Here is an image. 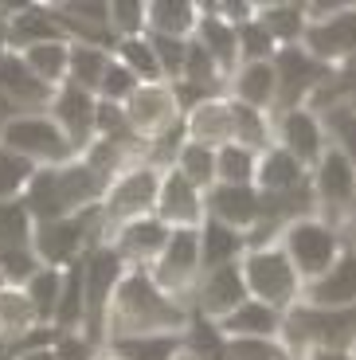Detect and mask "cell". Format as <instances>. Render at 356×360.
<instances>
[{
    "mask_svg": "<svg viewBox=\"0 0 356 360\" xmlns=\"http://www.w3.org/2000/svg\"><path fill=\"white\" fill-rule=\"evenodd\" d=\"M192 309L180 297L165 294L149 270H125L110 297L106 341L122 337H184Z\"/></svg>",
    "mask_w": 356,
    "mask_h": 360,
    "instance_id": "cell-1",
    "label": "cell"
},
{
    "mask_svg": "<svg viewBox=\"0 0 356 360\" xmlns=\"http://www.w3.org/2000/svg\"><path fill=\"white\" fill-rule=\"evenodd\" d=\"M110 180L102 176L90 161H71V165H55V169H39L32 176L24 192V204L27 212L39 219H67V216H79L87 207H98L102 204V192H106Z\"/></svg>",
    "mask_w": 356,
    "mask_h": 360,
    "instance_id": "cell-2",
    "label": "cell"
},
{
    "mask_svg": "<svg viewBox=\"0 0 356 360\" xmlns=\"http://www.w3.org/2000/svg\"><path fill=\"white\" fill-rule=\"evenodd\" d=\"M282 341L298 352H356V306L352 309H317L298 302L282 317Z\"/></svg>",
    "mask_w": 356,
    "mask_h": 360,
    "instance_id": "cell-3",
    "label": "cell"
},
{
    "mask_svg": "<svg viewBox=\"0 0 356 360\" xmlns=\"http://www.w3.org/2000/svg\"><path fill=\"white\" fill-rule=\"evenodd\" d=\"M160 176H165V169H157L153 161H134L110 180L106 192H102V204H98L102 224H106V239H110V231L134 224V219L157 216Z\"/></svg>",
    "mask_w": 356,
    "mask_h": 360,
    "instance_id": "cell-4",
    "label": "cell"
},
{
    "mask_svg": "<svg viewBox=\"0 0 356 360\" xmlns=\"http://www.w3.org/2000/svg\"><path fill=\"white\" fill-rule=\"evenodd\" d=\"M0 145H8L12 153H20L36 169H55V165H71L82 157L47 110H24V114H16L8 126L0 129Z\"/></svg>",
    "mask_w": 356,
    "mask_h": 360,
    "instance_id": "cell-5",
    "label": "cell"
},
{
    "mask_svg": "<svg viewBox=\"0 0 356 360\" xmlns=\"http://www.w3.org/2000/svg\"><path fill=\"white\" fill-rule=\"evenodd\" d=\"M243 282H247V294L255 302H267L274 306L278 314L294 309L302 302V286L305 282L298 278L294 262L286 259V251L278 243H262V247H250L243 255Z\"/></svg>",
    "mask_w": 356,
    "mask_h": 360,
    "instance_id": "cell-6",
    "label": "cell"
},
{
    "mask_svg": "<svg viewBox=\"0 0 356 360\" xmlns=\"http://www.w3.org/2000/svg\"><path fill=\"white\" fill-rule=\"evenodd\" d=\"M278 247L286 251V259L294 262L298 278L313 282L345 255L348 243H345V235H341V227L325 224L321 216H302V219H294V224L282 227Z\"/></svg>",
    "mask_w": 356,
    "mask_h": 360,
    "instance_id": "cell-7",
    "label": "cell"
},
{
    "mask_svg": "<svg viewBox=\"0 0 356 360\" xmlns=\"http://www.w3.org/2000/svg\"><path fill=\"white\" fill-rule=\"evenodd\" d=\"M305 36L302 47L321 59L325 67H341L348 59H356V4H329V0H317V4H305Z\"/></svg>",
    "mask_w": 356,
    "mask_h": 360,
    "instance_id": "cell-8",
    "label": "cell"
},
{
    "mask_svg": "<svg viewBox=\"0 0 356 360\" xmlns=\"http://www.w3.org/2000/svg\"><path fill=\"white\" fill-rule=\"evenodd\" d=\"M82 294H87V317H82V333L90 341L106 345V314H110V297H114L117 282L129 266L122 262V255L114 251L110 243H98L82 255Z\"/></svg>",
    "mask_w": 356,
    "mask_h": 360,
    "instance_id": "cell-9",
    "label": "cell"
},
{
    "mask_svg": "<svg viewBox=\"0 0 356 360\" xmlns=\"http://www.w3.org/2000/svg\"><path fill=\"white\" fill-rule=\"evenodd\" d=\"M333 71H337V67H325L321 59H313L302 44L278 47V55H274V82H278L274 114H286V110H298V106H310L321 90L329 86Z\"/></svg>",
    "mask_w": 356,
    "mask_h": 360,
    "instance_id": "cell-10",
    "label": "cell"
},
{
    "mask_svg": "<svg viewBox=\"0 0 356 360\" xmlns=\"http://www.w3.org/2000/svg\"><path fill=\"white\" fill-rule=\"evenodd\" d=\"M122 110H125V122H129L134 137L145 149L184 126V110H180V102H177L172 82H145V86H137V94L125 102Z\"/></svg>",
    "mask_w": 356,
    "mask_h": 360,
    "instance_id": "cell-11",
    "label": "cell"
},
{
    "mask_svg": "<svg viewBox=\"0 0 356 360\" xmlns=\"http://www.w3.org/2000/svg\"><path fill=\"white\" fill-rule=\"evenodd\" d=\"M149 274L165 294L180 297L188 306L200 274H204V266H200V227H180V231H172L165 251H160V259L149 266Z\"/></svg>",
    "mask_w": 356,
    "mask_h": 360,
    "instance_id": "cell-12",
    "label": "cell"
},
{
    "mask_svg": "<svg viewBox=\"0 0 356 360\" xmlns=\"http://www.w3.org/2000/svg\"><path fill=\"white\" fill-rule=\"evenodd\" d=\"M47 39H71L51 4H8L0 8V47L27 51Z\"/></svg>",
    "mask_w": 356,
    "mask_h": 360,
    "instance_id": "cell-13",
    "label": "cell"
},
{
    "mask_svg": "<svg viewBox=\"0 0 356 360\" xmlns=\"http://www.w3.org/2000/svg\"><path fill=\"white\" fill-rule=\"evenodd\" d=\"M274 145H282L298 165L313 172L321 157L329 153V134H325V122H321L317 110L298 106L286 110V114H274Z\"/></svg>",
    "mask_w": 356,
    "mask_h": 360,
    "instance_id": "cell-14",
    "label": "cell"
},
{
    "mask_svg": "<svg viewBox=\"0 0 356 360\" xmlns=\"http://www.w3.org/2000/svg\"><path fill=\"white\" fill-rule=\"evenodd\" d=\"M47 114L59 122V129L71 137V145L79 153H87L90 145L98 141V98H94L90 90L75 86V82H63V86L55 90Z\"/></svg>",
    "mask_w": 356,
    "mask_h": 360,
    "instance_id": "cell-15",
    "label": "cell"
},
{
    "mask_svg": "<svg viewBox=\"0 0 356 360\" xmlns=\"http://www.w3.org/2000/svg\"><path fill=\"white\" fill-rule=\"evenodd\" d=\"M310 188L317 196V216L325 219L329 212L345 216L348 207L356 204V165L348 161L341 149H333L317 161V169L310 172Z\"/></svg>",
    "mask_w": 356,
    "mask_h": 360,
    "instance_id": "cell-16",
    "label": "cell"
},
{
    "mask_svg": "<svg viewBox=\"0 0 356 360\" xmlns=\"http://www.w3.org/2000/svg\"><path fill=\"white\" fill-rule=\"evenodd\" d=\"M204 219L250 235L262 224V192L255 184H212L204 192Z\"/></svg>",
    "mask_w": 356,
    "mask_h": 360,
    "instance_id": "cell-17",
    "label": "cell"
},
{
    "mask_svg": "<svg viewBox=\"0 0 356 360\" xmlns=\"http://www.w3.org/2000/svg\"><path fill=\"white\" fill-rule=\"evenodd\" d=\"M247 282H243V266L235 262V266H220V270H208V274H200L196 290H192V314L196 317H208V321H223L227 314H235V309L247 302Z\"/></svg>",
    "mask_w": 356,
    "mask_h": 360,
    "instance_id": "cell-18",
    "label": "cell"
},
{
    "mask_svg": "<svg viewBox=\"0 0 356 360\" xmlns=\"http://www.w3.org/2000/svg\"><path fill=\"white\" fill-rule=\"evenodd\" d=\"M169 235H172V227H165L157 216H145V219H134V224L110 231L106 243L122 255V262L129 270H149L153 262L160 259V251H165V243H169Z\"/></svg>",
    "mask_w": 356,
    "mask_h": 360,
    "instance_id": "cell-19",
    "label": "cell"
},
{
    "mask_svg": "<svg viewBox=\"0 0 356 360\" xmlns=\"http://www.w3.org/2000/svg\"><path fill=\"white\" fill-rule=\"evenodd\" d=\"M157 219L172 231L180 227H200L204 224V192L177 169H165L160 176V196H157Z\"/></svg>",
    "mask_w": 356,
    "mask_h": 360,
    "instance_id": "cell-20",
    "label": "cell"
},
{
    "mask_svg": "<svg viewBox=\"0 0 356 360\" xmlns=\"http://www.w3.org/2000/svg\"><path fill=\"white\" fill-rule=\"evenodd\" d=\"M0 98H8L24 114V110H47L55 98V90L36 79V71L24 63L20 51L0 47Z\"/></svg>",
    "mask_w": 356,
    "mask_h": 360,
    "instance_id": "cell-21",
    "label": "cell"
},
{
    "mask_svg": "<svg viewBox=\"0 0 356 360\" xmlns=\"http://www.w3.org/2000/svg\"><path fill=\"white\" fill-rule=\"evenodd\" d=\"M302 302L317 309H352L356 306V247H345L321 278L302 286Z\"/></svg>",
    "mask_w": 356,
    "mask_h": 360,
    "instance_id": "cell-22",
    "label": "cell"
},
{
    "mask_svg": "<svg viewBox=\"0 0 356 360\" xmlns=\"http://www.w3.org/2000/svg\"><path fill=\"white\" fill-rule=\"evenodd\" d=\"M184 137L200 141L208 149H223L235 141V114H231V98H208L200 106L184 110Z\"/></svg>",
    "mask_w": 356,
    "mask_h": 360,
    "instance_id": "cell-23",
    "label": "cell"
},
{
    "mask_svg": "<svg viewBox=\"0 0 356 360\" xmlns=\"http://www.w3.org/2000/svg\"><path fill=\"white\" fill-rule=\"evenodd\" d=\"M192 39H196V44L215 59V67L231 79L235 67H239V27L227 24L212 4H200V24H196V36Z\"/></svg>",
    "mask_w": 356,
    "mask_h": 360,
    "instance_id": "cell-24",
    "label": "cell"
},
{
    "mask_svg": "<svg viewBox=\"0 0 356 360\" xmlns=\"http://www.w3.org/2000/svg\"><path fill=\"white\" fill-rule=\"evenodd\" d=\"M310 184V169L298 165L294 157L286 153L282 145H270L267 153H258V172H255V188L262 196H286Z\"/></svg>",
    "mask_w": 356,
    "mask_h": 360,
    "instance_id": "cell-25",
    "label": "cell"
},
{
    "mask_svg": "<svg viewBox=\"0 0 356 360\" xmlns=\"http://www.w3.org/2000/svg\"><path fill=\"white\" fill-rule=\"evenodd\" d=\"M282 317L274 306H267V302H255V297H247L235 314H227L220 325V333L227 337V341H250V337H282Z\"/></svg>",
    "mask_w": 356,
    "mask_h": 360,
    "instance_id": "cell-26",
    "label": "cell"
},
{
    "mask_svg": "<svg viewBox=\"0 0 356 360\" xmlns=\"http://www.w3.org/2000/svg\"><path fill=\"white\" fill-rule=\"evenodd\" d=\"M274 94H278L274 59H270V63H239L235 75L227 79V98L243 102V106H255V110L274 114Z\"/></svg>",
    "mask_w": 356,
    "mask_h": 360,
    "instance_id": "cell-27",
    "label": "cell"
},
{
    "mask_svg": "<svg viewBox=\"0 0 356 360\" xmlns=\"http://www.w3.org/2000/svg\"><path fill=\"white\" fill-rule=\"evenodd\" d=\"M196 24H200L196 0H153V4H145V36L192 39Z\"/></svg>",
    "mask_w": 356,
    "mask_h": 360,
    "instance_id": "cell-28",
    "label": "cell"
},
{
    "mask_svg": "<svg viewBox=\"0 0 356 360\" xmlns=\"http://www.w3.org/2000/svg\"><path fill=\"white\" fill-rule=\"evenodd\" d=\"M247 251H250V243L243 231L223 227L215 219L200 224V266H204V274L208 270H220V266H235V262H243Z\"/></svg>",
    "mask_w": 356,
    "mask_h": 360,
    "instance_id": "cell-29",
    "label": "cell"
},
{
    "mask_svg": "<svg viewBox=\"0 0 356 360\" xmlns=\"http://www.w3.org/2000/svg\"><path fill=\"white\" fill-rule=\"evenodd\" d=\"M39 329V317L32 309V302L24 297L20 286L0 290V352L16 349L24 337H32Z\"/></svg>",
    "mask_w": 356,
    "mask_h": 360,
    "instance_id": "cell-30",
    "label": "cell"
},
{
    "mask_svg": "<svg viewBox=\"0 0 356 360\" xmlns=\"http://www.w3.org/2000/svg\"><path fill=\"white\" fill-rule=\"evenodd\" d=\"M110 63H114V47L71 39V71H67V82L90 90V94L98 98V86H102V79H106Z\"/></svg>",
    "mask_w": 356,
    "mask_h": 360,
    "instance_id": "cell-31",
    "label": "cell"
},
{
    "mask_svg": "<svg viewBox=\"0 0 356 360\" xmlns=\"http://www.w3.org/2000/svg\"><path fill=\"white\" fill-rule=\"evenodd\" d=\"M255 20L267 27L270 39H274L278 47L302 44L305 24H310V16H305V4H294V0H286V4H255Z\"/></svg>",
    "mask_w": 356,
    "mask_h": 360,
    "instance_id": "cell-32",
    "label": "cell"
},
{
    "mask_svg": "<svg viewBox=\"0 0 356 360\" xmlns=\"http://www.w3.org/2000/svg\"><path fill=\"white\" fill-rule=\"evenodd\" d=\"M20 55L36 71V79L47 82L51 90H59L67 82V71H71V39H47V44H36Z\"/></svg>",
    "mask_w": 356,
    "mask_h": 360,
    "instance_id": "cell-33",
    "label": "cell"
},
{
    "mask_svg": "<svg viewBox=\"0 0 356 360\" xmlns=\"http://www.w3.org/2000/svg\"><path fill=\"white\" fill-rule=\"evenodd\" d=\"M63 282H67V270H55V266H39L32 278L24 282V297L32 302L39 325H51L55 329V314H59V297H63Z\"/></svg>",
    "mask_w": 356,
    "mask_h": 360,
    "instance_id": "cell-34",
    "label": "cell"
},
{
    "mask_svg": "<svg viewBox=\"0 0 356 360\" xmlns=\"http://www.w3.org/2000/svg\"><path fill=\"white\" fill-rule=\"evenodd\" d=\"M180 349L184 337H122L102 345V352L114 360H177Z\"/></svg>",
    "mask_w": 356,
    "mask_h": 360,
    "instance_id": "cell-35",
    "label": "cell"
},
{
    "mask_svg": "<svg viewBox=\"0 0 356 360\" xmlns=\"http://www.w3.org/2000/svg\"><path fill=\"white\" fill-rule=\"evenodd\" d=\"M36 231V216L27 212L24 196L20 200H0V255L8 251H27Z\"/></svg>",
    "mask_w": 356,
    "mask_h": 360,
    "instance_id": "cell-36",
    "label": "cell"
},
{
    "mask_svg": "<svg viewBox=\"0 0 356 360\" xmlns=\"http://www.w3.org/2000/svg\"><path fill=\"white\" fill-rule=\"evenodd\" d=\"M231 114H235V141L255 149V153H267L274 145V114L255 106H243V102L231 98Z\"/></svg>",
    "mask_w": 356,
    "mask_h": 360,
    "instance_id": "cell-37",
    "label": "cell"
},
{
    "mask_svg": "<svg viewBox=\"0 0 356 360\" xmlns=\"http://www.w3.org/2000/svg\"><path fill=\"white\" fill-rule=\"evenodd\" d=\"M114 59L129 75H134L141 86H145V82H165V71H160V59H157V51H153L149 36H137V39H122V44H114Z\"/></svg>",
    "mask_w": 356,
    "mask_h": 360,
    "instance_id": "cell-38",
    "label": "cell"
},
{
    "mask_svg": "<svg viewBox=\"0 0 356 360\" xmlns=\"http://www.w3.org/2000/svg\"><path fill=\"white\" fill-rule=\"evenodd\" d=\"M169 169H177L180 176H188L200 192H208L215 184V149H208V145L188 141L184 137V145L177 149V157H172Z\"/></svg>",
    "mask_w": 356,
    "mask_h": 360,
    "instance_id": "cell-39",
    "label": "cell"
},
{
    "mask_svg": "<svg viewBox=\"0 0 356 360\" xmlns=\"http://www.w3.org/2000/svg\"><path fill=\"white\" fill-rule=\"evenodd\" d=\"M258 172V153L247 145L231 141L215 149V184H255Z\"/></svg>",
    "mask_w": 356,
    "mask_h": 360,
    "instance_id": "cell-40",
    "label": "cell"
},
{
    "mask_svg": "<svg viewBox=\"0 0 356 360\" xmlns=\"http://www.w3.org/2000/svg\"><path fill=\"white\" fill-rule=\"evenodd\" d=\"M321 122H325V134H329V145L341 149L348 161L356 165V106L341 102V106L321 110Z\"/></svg>",
    "mask_w": 356,
    "mask_h": 360,
    "instance_id": "cell-41",
    "label": "cell"
},
{
    "mask_svg": "<svg viewBox=\"0 0 356 360\" xmlns=\"http://www.w3.org/2000/svg\"><path fill=\"white\" fill-rule=\"evenodd\" d=\"M36 165L24 161L20 153H12L8 145H0V200H20L36 176Z\"/></svg>",
    "mask_w": 356,
    "mask_h": 360,
    "instance_id": "cell-42",
    "label": "cell"
},
{
    "mask_svg": "<svg viewBox=\"0 0 356 360\" xmlns=\"http://www.w3.org/2000/svg\"><path fill=\"white\" fill-rule=\"evenodd\" d=\"M274 55H278V44L258 20L239 24V63H270Z\"/></svg>",
    "mask_w": 356,
    "mask_h": 360,
    "instance_id": "cell-43",
    "label": "cell"
},
{
    "mask_svg": "<svg viewBox=\"0 0 356 360\" xmlns=\"http://www.w3.org/2000/svg\"><path fill=\"white\" fill-rule=\"evenodd\" d=\"M110 36H114V44L145 36V4L141 0H114L110 4Z\"/></svg>",
    "mask_w": 356,
    "mask_h": 360,
    "instance_id": "cell-44",
    "label": "cell"
},
{
    "mask_svg": "<svg viewBox=\"0 0 356 360\" xmlns=\"http://www.w3.org/2000/svg\"><path fill=\"white\" fill-rule=\"evenodd\" d=\"M137 86L141 82L134 79V75L125 71L122 63H110V71H106V79H102V86H98V102H114V106H125V102L137 94Z\"/></svg>",
    "mask_w": 356,
    "mask_h": 360,
    "instance_id": "cell-45",
    "label": "cell"
},
{
    "mask_svg": "<svg viewBox=\"0 0 356 360\" xmlns=\"http://www.w3.org/2000/svg\"><path fill=\"white\" fill-rule=\"evenodd\" d=\"M55 352L59 360H98L102 349L82 329H71V333H55Z\"/></svg>",
    "mask_w": 356,
    "mask_h": 360,
    "instance_id": "cell-46",
    "label": "cell"
},
{
    "mask_svg": "<svg viewBox=\"0 0 356 360\" xmlns=\"http://www.w3.org/2000/svg\"><path fill=\"white\" fill-rule=\"evenodd\" d=\"M16 360H59V352H55V341H47V345H36V349L16 352Z\"/></svg>",
    "mask_w": 356,
    "mask_h": 360,
    "instance_id": "cell-47",
    "label": "cell"
},
{
    "mask_svg": "<svg viewBox=\"0 0 356 360\" xmlns=\"http://www.w3.org/2000/svg\"><path fill=\"white\" fill-rule=\"evenodd\" d=\"M16 114H20V110H16V106H12V102H8V98H0V129L8 126V122H12V117H16Z\"/></svg>",
    "mask_w": 356,
    "mask_h": 360,
    "instance_id": "cell-48",
    "label": "cell"
},
{
    "mask_svg": "<svg viewBox=\"0 0 356 360\" xmlns=\"http://www.w3.org/2000/svg\"><path fill=\"white\" fill-rule=\"evenodd\" d=\"M177 360H204V356H196V352H188V349H180V352H177Z\"/></svg>",
    "mask_w": 356,
    "mask_h": 360,
    "instance_id": "cell-49",
    "label": "cell"
},
{
    "mask_svg": "<svg viewBox=\"0 0 356 360\" xmlns=\"http://www.w3.org/2000/svg\"><path fill=\"white\" fill-rule=\"evenodd\" d=\"M0 290H8V278H4V270H0Z\"/></svg>",
    "mask_w": 356,
    "mask_h": 360,
    "instance_id": "cell-50",
    "label": "cell"
},
{
    "mask_svg": "<svg viewBox=\"0 0 356 360\" xmlns=\"http://www.w3.org/2000/svg\"><path fill=\"white\" fill-rule=\"evenodd\" d=\"M0 360H16V356H12V352H0Z\"/></svg>",
    "mask_w": 356,
    "mask_h": 360,
    "instance_id": "cell-51",
    "label": "cell"
},
{
    "mask_svg": "<svg viewBox=\"0 0 356 360\" xmlns=\"http://www.w3.org/2000/svg\"><path fill=\"white\" fill-rule=\"evenodd\" d=\"M98 360H114V356H106V352H98Z\"/></svg>",
    "mask_w": 356,
    "mask_h": 360,
    "instance_id": "cell-52",
    "label": "cell"
}]
</instances>
